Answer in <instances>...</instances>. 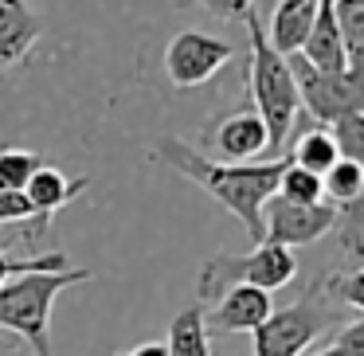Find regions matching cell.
<instances>
[{
    "label": "cell",
    "mask_w": 364,
    "mask_h": 356,
    "mask_svg": "<svg viewBox=\"0 0 364 356\" xmlns=\"http://www.w3.org/2000/svg\"><path fill=\"white\" fill-rule=\"evenodd\" d=\"M63 251H40V254H28V259H16V254H4L0 251V286L12 282V278H24V274H48V270H67Z\"/></svg>",
    "instance_id": "23"
},
{
    "label": "cell",
    "mask_w": 364,
    "mask_h": 356,
    "mask_svg": "<svg viewBox=\"0 0 364 356\" xmlns=\"http://www.w3.org/2000/svg\"><path fill=\"white\" fill-rule=\"evenodd\" d=\"M317 12H321V0H278L274 16H270V28H267V43L282 59L298 55L306 36L314 32Z\"/></svg>",
    "instance_id": "13"
},
{
    "label": "cell",
    "mask_w": 364,
    "mask_h": 356,
    "mask_svg": "<svg viewBox=\"0 0 364 356\" xmlns=\"http://www.w3.org/2000/svg\"><path fill=\"white\" fill-rule=\"evenodd\" d=\"M43 40V20L28 0H0V75L20 67Z\"/></svg>",
    "instance_id": "12"
},
{
    "label": "cell",
    "mask_w": 364,
    "mask_h": 356,
    "mask_svg": "<svg viewBox=\"0 0 364 356\" xmlns=\"http://www.w3.org/2000/svg\"><path fill=\"white\" fill-rule=\"evenodd\" d=\"M95 270L67 266L48 274H24L0 286V337L28 340L36 356H51V309L63 290L90 282Z\"/></svg>",
    "instance_id": "3"
},
{
    "label": "cell",
    "mask_w": 364,
    "mask_h": 356,
    "mask_svg": "<svg viewBox=\"0 0 364 356\" xmlns=\"http://www.w3.org/2000/svg\"><path fill=\"white\" fill-rule=\"evenodd\" d=\"M298 55L321 75H345L348 71L345 43H341L337 20H333V4H321V12H317V20H314V32L306 36V43H301Z\"/></svg>",
    "instance_id": "16"
},
{
    "label": "cell",
    "mask_w": 364,
    "mask_h": 356,
    "mask_svg": "<svg viewBox=\"0 0 364 356\" xmlns=\"http://www.w3.org/2000/svg\"><path fill=\"white\" fill-rule=\"evenodd\" d=\"M274 196L286 200V204H301V207L325 204V196H321V176L306 173V168L290 165V161H286L282 176H278V192H274Z\"/></svg>",
    "instance_id": "20"
},
{
    "label": "cell",
    "mask_w": 364,
    "mask_h": 356,
    "mask_svg": "<svg viewBox=\"0 0 364 356\" xmlns=\"http://www.w3.org/2000/svg\"><path fill=\"white\" fill-rule=\"evenodd\" d=\"M153 161L168 165L173 173H181L184 180H192L196 188H204L215 204H223L243 231L251 235V243H262V204L278 192V176L286 168V157L274 161H251V165H220V161H208L184 137H161Z\"/></svg>",
    "instance_id": "1"
},
{
    "label": "cell",
    "mask_w": 364,
    "mask_h": 356,
    "mask_svg": "<svg viewBox=\"0 0 364 356\" xmlns=\"http://www.w3.org/2000/svg\"><path fill=\"white\" fill-rule=\"evenodd\" d=\"M196 149L208 161H220V165H251V161H270V137L259 114L251 106H243L235 114L212 118V126L204 129Z\"/></svg>",
    "instance_id": "7"
},
{
    "label": "cell",
    "mask_w": 364,
    "mask_h": 356,
    "mask_svg": "<svg viewBox=\"0 0 364 356\" xmlns=\"http://www.w3.org/2000/svg\"><path fill=\"white\" fill-rule=\"evenodd\" d=\"M43 168V157L36 149H0V188L9 192H24L28 180Z\"/></svg>",
    "instance_id": "21"
},
{
    "label": "cell",
    "mask_w": 364,
    "mask_h": 356,
    "mask_svg": "<svg viewBox=\"0 0 364 356\" xmlns=\"http://www.w3.org/2000/svg\"><path fill=\"white\" fill-rule=\"evenodd\" d=\"M290 75L298 87V102L317 126H333V122L348 118V114H364V79L356 75H321L306 63L301 55H290Z\"/></svg>",
    "instance_id": "6"
},
{
    "label": "cell",
    "mask_w": 364,
    "mask_h": 356,
    "mask_svg": "<svg viewBox=\"0 0 364 356\" xmlns=\"http://www.w3.org/2000/svg\"><path fill=\"white\" fill-rule=\"evenodd\" d=\"M231 59H235L231 43L215 40L208 32H196V28H184L165 48V75L176 90H196L208 79H215Z\"/></svg>",
    "instance_id": "8"
},
{
    "label": "cell",
    "mask_w": 364,
    "mask_h": 356,
    "mask_svg": "<svg viewBox=\"0 0 364 356\" xmlns=\"http://www.w3.org/2000/svg\"><path fill=\"white\" fill-rule=\"evenodd\" d=\"M329 129H333V137H337L341 157L360 165V173H364V114H348V118L333 122ZM333 231H337V239H341V251L353 254V259H364V188L353 204L337 212V227Z\"/></svg>",
    "instance_id": "10"
},
{
    "label": "cell",
    "mask_w": 364,
    "mask_h": 356,
    "mask_svg": "<svg viewBox=\"0 0 364 356\" xmlns=\"http://www.w3.org/2000/svg\"><path fill=\"white\" fill-rule=\"evenodd\" d=\"M306 356H341V352H337V348H333V345H321V348H309Z\"/></svg>",
    "instance_id": "28"
},
{
    "label": "cell",
    "mask_w": 364,
    "mask_h": 356,
    "mask_svg": "<svg viewBox=\"0 0 364 356\" xmlns=\"http://www.w3.org/2000/svg\"><path fill=\"white\" fill-rule=\"evenodd\" d=\"M215 20H243L255 9V0H200Z\"/></svg>",
    "instance_id": "26"
},
{
    "label": "cell",
    "mask_w": 364,
    "mask_h": 356,
    "mask_svg": "<svg viewBox=\"0 0 364 356\" xmlns=\"http://www.w3.org/2000/svg\"><path fill=\"white\" fill-rule=\"evenodd\" d=\"M270 313H274V301H270L267 290L235 286L204 309V329L208 337H215V333H255Z\"/></svg>",
    "instance_id": "11"
},
{
    "label": "cell",
    "mask_w": 364,
    "mask_h": 356,
    "mask_svg": "<svg viewBox=\"0 0 364 356\" xmlns=\"http://www.w3.org/2000/svg\"><path fill=\"white\" fill-rule=\"evenodd\" d=\"M247 40H251V55H247V90H251V110L262 118L270 137V161L286 149L294 126L301 118L298 87H294L290 63L267 43V28H262L259 12H247Z\"/></svg>",
    "instance_id": "2"
},
{
    "label": "cell",
    "mask_w": 364,
    "mask_h": 356,
    "mask_svg": "<svg viewBox=\"0 0 364 356\" xmlns=\"http://www.w3.org/2000/svg\"><path fill=\"white\" fill-rule=\"evenodd\" d=\"M337 227V212L329 204H314V207H301V204H286V200L270 196L262 204V243H274V247H309L317 243L321 235Z\"/></svg>",
    "instance_id": "9"
},
{
    "label": "cell",
    "mask_w": 364,
    "mask_h": 356,
    "mask_svg": "<svg viewBox=\"0 0 364 356\" xmlns=\"http://www.w3.org/2000/svg\"><path fill=\"white\" fill-rule=\"evenodd\" d=\"M298 278V259L294 251L286 247H274V243H259L255 251L247 254H231V251H220L204 262L196 278V301L200 306H212L215 298H223L228 290L235 286H255V290H282Z\"/></svg>",
    "instance_id": "4"
},
{
    "label": "cell",
    "mask_w": 364,
    "mask_h": 356,
    "mask_svg": "<svg viewBox=\"0 0 364 356\" xmlns=\"http://www.w3.org/2000/svg\"><path fill=\"white\" fill-rule=\"evenodd\" d=\"M82 188H87V176H67V173H59V168L43 165L40 173L28 180L24 196H28V204H32L36 220L51 223V215L63 212V207L71 204V200L79 196Z\"/></svg>",
    "instance_id": "15"
},
{
    "label": "cell",
    "mask_w": 364,
    "mask_h": 356,
    "mask_svg": "<svg viewBox=\"0 0 364 356\" xmlns=\"http://www.w3.org/2000/svg\"><path fill=\"white\" fill-rule=\"evenodd\" d=\"M341 309L325 298L321 274L301 290V298L286 309H274L259 329L251 333L255 356H306L317 337L333 329Z\"/></svg>",
    "instance_id": "5"
},
{
    "label": "cell",
    "mask_w": 364,
    "mask_h": 356,
    "mask_svg": "<svg viewBox=\"0 0 364 356\" xmlns=\"http://www.w3.org/2000/svg\"><path fill=\"white\" fill-rule=\"evenodd\" d=\"M126 356H168V352H165V340H145V345L129 348Z\"/></svg>",
    "instance_id": "27"
},
{
    "label": "cell",
    "mask_w": 364,
    "mask_h": 356,
    "mask_svg": "<svg viewBox=\"0 0 364 356\" xmlns=\"http://www.w3.org/2000/svg\"><path fill=\"white\" fill-rule=\"evenodd\" d=\"M286 161L298 165V168H306V173H314V176H325L341 161L333 129L298 118V126H294V134H290V153H286Z\"/></svg>",
    "instance_id": "14"
},
{
    "label": "cell",
    "mask_w": 364,
    "mask_h": 356,
    "mask_svg": "<svg viewBox=\"0 0 364 356\" xmlns=\"http://www.w3.org/2000/svg\"><path fill=\"white\" fill-rule=\"evenodd\" d=\"M168 356H212V337L204 329V306L192 301L168 325V340H165Z\"/></svg>",
    "instance_id": "17"
},
{
    "label": "cell",
    "mask_w": 364,
    "mask_h": 356,
    "mask_svg": "<svg viewBox=\"0 0 364 356\" xmlns=\"http://www.w3.org/2000/svg\"><path fill=\"white\" fill-rule=\"evenodd\" d=\"M321 4H333V0H321Z\"/></svg>",
    "instance_id": "29"
},
{
    "label": "cell",
    "mask_w": 364,
    "mask_h": 356,
    "mask_svg": "<svg viewBox=\"0 0 364 356\" xmlns=\"http://www.w3.org/2000/svg\"><path fill=\"white\" fill-rule=\"evenodd\" d=\"M329 345L337 348L341 356H364V317L360 321H348L345 329H337L329 337Z\"/></svg>",
    "instance_id": "25"
},
{
    "label": "cell",
    "mask_w": 364,
    "mask_h": 356,
    "mask_svg": "<svg viewBox=\"0 0 364 356\" xmlns=\"http://www.w3.org/2000/svg\"><path fill=\"white\" fill-rule=\"evenodd\" d=\"M0 223H36V231H48V223L36 220L24 192H9V188H0Z\"/></svg>",
    "instance_id": "24"
},
{
    "label": "cell",
    "mask_w": 364,
    "mask_h": 356,
    "mask_svg": "<svg viewBox=\"0 0 364 356\" xmlns=\"http://www.w3.org/2000/svg\"><path fill=\"white\" fill-rule=\"evenodd\" d=\"M325 298L341 309H356L364 317V266L360 270H333V274H321Z\"/></svg>",
    "instance_id": "22"
},
{
    "label": "cell",
    "mask_w": 364,
    "mask_h": 356,
    "mask_svg": "<svg viewBox=\"0 0 364 356\" xmlns=\"http://www.w3.org/2000/svg\"><path fill=\"white\" fill-rule=\"evenodd\" d=\"M360 188H364V173H360V165H353L348 157H341L337 165L321 176V196L333 212L353 204V200L360 196Z\"/></svg>",
    "instance_id": "19"
},
{
    "label": "cell",
    "mask_w": 364,
    "mask_h": 356,
    "mask_svg": "<svg viewBox=\"0 0 364 356\" xmlns=\"http://www.w3.org/2000/svg\"><path fill=\"white\" fill-rule=\"evenodd\" d=\"M333 20L345 43L348 75L364 79V0H333Z\"/></svg>",
    "instance_id": "18"
}]
</instances>
